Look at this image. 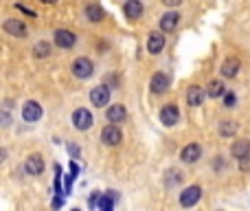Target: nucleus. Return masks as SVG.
I'll list each match as a JSON object with an SVG mask.
<instances>
[{
  "label": "nucleus",
  "mask_w": 250,
  "mask_h": 211,
  "mask_svg": "<svg viewBox=\"0 0 250 211\" xmlns=\"http://www.w3.org/2000/svg\"><path fill=\"white\" fill-rule=\"evenodd\" d=\"M125 117H127V112H125V106H110L108 108V121L110 123H121V121H125Z\"/></svg>",
  "instance_id": "f3484780"
},
{
  "label": "nucleus",
  "mask_w": 250,
  "mask_h": 211,
  "mask_svg": "<svg viewBox=\"0 0 250 211\" xmlns=\"http://www.w3.org/2000/svg\"><path fill=\"white\" fill-rule=\"evenodd\" d=\"M200 154H202V148L197 143H191V145H187V148L180 152V158H182V163H195L197 158H200Z\"/></svg>",
  "instance_id": "4468645a"
},
{
  "label": "nucleus",
  "mask_w": 250,
  "mask_h": 211,
  "mask_svg": "<svg viewBox=\"0 0 250 211\" xmlns=\"http://www.w3.org/2000/svg\"><path fill=\"white\" fill-rule=\"evenodd\" d=\"M86 16H88V20H92V22H101L103 20V9L96 7V4H88Z\"/></svg>",
  "instance_id": "412c9836"
},
{
  "label": "nucleus",
  "mask_w": 250,
  "mask_h": 211,
  "mask_svg": "<svg viewBox=\"0 0 250 211\" xmlns=\"http://www.w3.org/2000/svg\"><path fill=\"white\" fill-rule=\"evenodd\" d=\"M171 79L167 73H156L152 77V82H149V88H152V92H165L167 88H169Z\"/></svg>",
  "instance_id": "9d476101"
},
{
  "label": "nucleus",
  "mask_w": 250,
  "mask_h": 211,
  "mask_svg": "<svg viewBox=\"0 0 250 211\" xmlns=\"http://www.w3.org/2000/svg\"><path fill=\"white\" fill-rule=\"evenodd\" d=\"M235 104H237L235 92H224V106H226V108H232Z\"/></svg>",
  "instance_id": "393cba45"
},
{
  "label": "nucleus",
  "mask_w": 250,
  "mask_h": 211,
  "mask_svg": "<svg viewBox=\"0 0 250 211\" xmlns=\"http://www.w3.org/2000/svg\"><path fill=\"white\" fill-rule=\"evenodd\" d=\"M237 73H239V60L237 57H228L222 64V75L224 77H235Z\"/></svg>",
  "instance_id": "a211bd4d"
},
{
  "label": "nucleus",
  "mask_w": 250,
  "mask_h": 211,
  "mask_svg": "<svg viewBox=\"0 0 250 211\" xmlns=\"http://www.w3.org/2000/svg\"><path fill=\"white\" fill-rule=\"evenodd\" d=\"M96 202H99V193H92V196H90V200H88V205H90V209L96 205Z\"/></svg>",
  "instance_id": "cd10ccee"
},
{
  "label": "nucleus",
  "mask_w": 250,
  "mask_h": 211,
  "mask_svg": "<svg viewBox=\"0 0 250 211\" xmlns=\"http://www.w3.org/2000/svg\"><path fill=\"white\" fill-rule=\"evenodd\" d=\"M232 156L235 158H241V156H248L250 154V141L248 139H241V141H237L235 145H232Z\"/></svg>",
  "instance_id": "6ab92c4d"
},
{
  "label": "nucleus",
  "mask_w": 250,
  "mask_h": 211,
  "mask_svg": "<svg viewBox=\"0 0 250 211\" xmlns=\"http://www.w3.org/2000/svg\"><path fill=\"white\" fill-rule=\"evenodd\" d=\"M162 2H165L167 7H178V4L182 2V0H162Z\"/></svg>",
  "instance_id": "c85d7f7f"
},
{
  "label": "nucleus",
  "mask_w": 250,
  "mask_h": 211,
  "mask_svg": "<svg viewBox=\"0 0 250 211\" xmlns=\"http://www.w3.org/2000/svg\"><path fill=\"white\" fill-rule=\"evenodd\" d=\"M24 169L29 171L31 176H38V174H42V171H44V161H42V156H38V154H31V156L26 158V165H24Z\"/></svg>",
  "instance_id": "f8f14e48"
},
{
  "label": "nucleus",
  "mask_w": 250,
  "mask_h": 211,
  "mask_svg": "<svg viewBox=\"0 0 250 211\" xmlns=\"http://www.w3.org/2000/svg\"><path fill=\"white\" fill-rule=\"evenodd\" d=\"M169 176H171V178H167V185H169V187L182 180V174H180V171H169Z\"/></svg>",
  "instance_id": "a878e982"
},
{
  "label": "nucleus",
  "mask_w": 250,
  "mask_h": 211,
  "mask_svg": "<svg viewBox=\"0 0 250 211\" xmlns=\"http://www.w3.org/2000/svg\"><path fill=\"white\" fill-rule=\"evenodd\" d=\"M206 95L211 97V99H217V97L224 95V84L219 82V79H213V82L209 84V90H206Z\"/></svg>",
  "instance_id": "aec40b11"
},
{
  "label": "nucleus",
  "mask_w": 250,
  "mask_h": 211,
  "mask_svg": "<svg viewBox=\"0 0 250 211\" xmlns=\"http://www.w3.org/2000/svg\"><path fill=\"white\" fill-rule=\"evenodd\" d=\"M33 53H35V57H48V53H51V44L48 42H38L33 46Z\"/></svg>",
  "instance_id": "b1692460"
},
{
  "label": "nucleus",
  "mask_w": 250,
  "mask_h": 211,
  "mask_svg": "<svg viewBox=\"0 0 250 211\" xmlns=\"http://www.w3.org/2000/svg\"><path fill=\"white\" fill-rule=\"evenodd\" d=\"M178 22H180L178 11H169V13H165V16L160 18V31H173L175 26H178Z\"/></svg>",
  "instance_id": "dca6fc26"
},
{
  "label": "nucleus",
  "mask_w": 250,
  "mask_h": 211,
  "mask_svg": "<svg viewBox=\"0 0 250 211\" xmlns=\"http://www.w3.org/2000/svg\"><path fill=\"white\" fill-rule=\"evenodd\" d=\"M42 2H46V4H55L57 0H42Z\"/></svg>",
  "instance_id": "c756f323"
},
{
  "label": "nucleus",
  "mask_w": 250,
  "mask_h": 211,
  "mask_svg": "<svg viewBox=\"0 0 250 211\" xmlns=\"http://www.w3.org/2000/svg\"><path fill=\"white\" fill-rule=\"evenodd\" d=\"M90 101H92V106H96V108H103V106H108V101H110V88L108 86L92 88Z\"/></svg>",
  "instance_id": "20e7f679"
},
{
  "label": "nucleus",
  "mask_w": 250,
  "mask_h": 211,
  "mask_svg": "<svg viewBox=\"0 0 250 211\" xmlns=\"http://www.w3.org/2000/svg\"><path fill=\"white\" fill-rule=\"evenodd\" d=\"M114 200H116V193L112 191V196H103V198H99V209L101 211H112V207H114Z\"/></svg>",
  "instance_id": "5701e85b"
},
{
  "label": "nucleus",
  "mask_w": 250,
  "mask_h": 211,
  "mask_svg": "<svg viewBox=\"0 0 250 211\" xmlns=\"http://www.w3.org/2000/svg\"><path fill=\"white\" fill-rule=\"evenodd\" d=\"M123 11H125V18H130V20H138V18L143 16V2H140V0H125Z\"/></svg>",
  "instance_id": "1a4fd4ad"
},
{
  "label": "nucleus",
  "mask_w": 250,
  "mask_h": 211,
  "mask_svg": "<svg viewBox=\"0 0 250 211\" xmlns=\"http://www.w3.org/2000/svg\"><path fill=\"white\" fill-rule=\"evenodd\" d=\"M121 139H123V134L116 126H105L103 130H101V141H103L105 145H118Z\"/></svg>",
  "instance_id": "423d86ee"
},
{
  "label": "nucleus",
  "mask_w": 250,
  "mask_h": 211,
  "mask_svg": "<svg viewBox=\"0 0 250 211\" xmlns=\"http://www.w3.org/2000/svg\"><path fill=\"white\" fill-rule=\"evenodd\" d=\"M204 97H206V92H204V88H200V86H191L187 92V101H189V106H193V108H195V106H202Z\"/></svg>",
  "instance_id": "2eb2a0df"
},
{
  "label": "nucleus",
  "mask_w": 250,
  "mask_h": 211,
  "mask_svg": "<svg viewBox=\"0 0 250 211\" xmlns=\"http://www.w3.org/2000/svg\"><path fill=\"white\" fill-rule=\"evenodd\" d=\"M75 42H77V38H75L73 31H66V29H57L55 31V44L59 48H70Z\"/></svg>",
  "instance_id": "6e6552de"
},
{
  "label": "nucleus",
  "mask_w": 250,
  "mask_h": 211,
  "mask_svg": "<svg viewBox=\"0 0 250 211\" xmlns=\"http://www.w3.org/2000/svg\"><path fill=\"white\" fill-rule=\"evenodd\" d=\"M95 123V119H92V114H90V110H86V108H79V110H75V114H73V126L77 127V130H88V127Z\"/></svg>",
  "instance_id": "f03ea898"
},
{
  "label": "nucleus",
  "mask_w": 250,
  "mask_h": 211,
  "mask_svg": "<svg viewBox=\"0 0 250 211\" xmlns=\"http://www.w3.org/2000/svg\"><path fill=\"white\" fill-rule=\"evenodd\" d=\"M22 117H24V121H29V123L38 121V119L42 117V106L35 104V101H26V104L22 106Z\"/></svg>",
  "instance_id": "0eeeda50"
},
{
  "label": "nucleus",
  "mask_w": 250,
  "mask_h": 211,
  "mask_svg": "<svg viewBox=\"0 0 250 211\" xmlns=\"http://www.w3.org/2000/svg\"><path fill=\"white\" fill-rule=\"evenodd\" d=\"M4 31L9 35H16V38H26V24L20 20H7L4 22Z\"/></svg>",
  "instance_id": "ddd939ff"
},
{
  "label": "nucleus",
  "mask_w": 250,
  "mask_h": 211,
  "mask_svg": "<svg viewBox=\"0 0 250 211\" xmlns=\"http://www.w3.org/2000/svg\"><path fill=\"white\" fill-rule=\"evenodd\" d=\"M162 46H165V35H160L158 31L149 33V40H147V51L152 53V55H158V53L162 51Z\"/></svg>",
  "instance_id": "9b49d317"
},
{
  "label": "nucleus",
  "mask_w": 250,
  "mask_h": 211,
  "mask_svg": "<svg viewBox=\"0 0 250 211\" xmlns=\"http://www.w3.org/2000/svg\"><path fill=\"white\" fill-rule=\"evenodd\" d=\"M95 73V66H92V62L88 60V57H79V60H75L73 64V75L79 79H86L90 77V75Z\"/></svg>",
  "instance_id": "f257e3e1"
},
{
  "label": "nucleus",
  "mask_w": 250,
  "mask_h": 211,
  "mask_svg": "<svg viewBox=\"0 0 250 211\" xmlns=\"http://www.w3.org/2000/svg\"><path fill=\"white\" fill-rule=\"evenodd\" d=\"M200 196H202V189L197 187V185L187 187L182 193H180V205H182V207H193L197 200H200Z\"/></svg>",
  "instance_id": "39448f33"
},
{
  "label": "nucleus",
  "mask_w": 250,
  "mask_h": 211,
  "mask_svg": "<svg viewBox=\"0 0 250 211\" xmlns=\"http://www.w3.org/2000/svg\"><path fill=\"white\" fill-rule=\"evenodd\" d=\"M9 123H11V114H9V110H0V126L7 127Z\"/></svg>",
  "instance_id": "bb28decb"
},
{
  "label": "nucleus",
  "mask_w": 250,
  "mask_h": 211,
  "mask_svg": "<svg viewBox=\"0 0 250 211\" xmlns=\"http://www.w3.org/2000/svg\"><path fill=\"white\" fill-rule=\"evenodd\" d=\"M160 121L165 123L167 127L175 126V123L180 121V112H178V106L175 104H167L160 108Z\"/></svg>",
  "instance_id": "7ed1b4c3"
},
{
  "label": "nucleus",
  "mask_w": 250,
  "mask_h": 211,
  "mask_svg": "<svg viewBox=\"0 0 250 211\" xmlns=\"http://www.w3.org/2000/svg\"><path fill=\"white\" fill-rule=\"evenodd\" d=\"M0 161H4V149H0Z\"/></svg>",
  "instance_id": "7c9ffc66"
},
{
  "label": "nucleus",
  "mask_w": 250,
  "mask_h": 211,
  "mask_svg": "<svg viewBox=\"0 0 250 211\" xmlns=\"http://www.w3.org/2000/svg\"><path fill=\"white\" fill-rule=\"evenodd\" d=\"M237 132V123L235 121H222L219 123V134L222 136H232Z\"/></svg>",
  "instance_id": "4be33fe9"
}]
</instances>
